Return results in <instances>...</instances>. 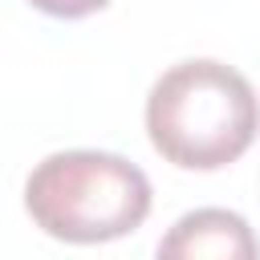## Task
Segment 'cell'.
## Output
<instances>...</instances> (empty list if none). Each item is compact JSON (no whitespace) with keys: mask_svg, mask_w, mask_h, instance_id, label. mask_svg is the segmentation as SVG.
Here are the masks:
<instances>
[{"mask_svg":"<svg viewBox=\"0 0 260 260\" xmlns=\"http://www.w3.org/2000/svg\"><path fill=\"white\" fill-rule=\"evenodd\" d=\"M260 130V98L244 73L223 61H179L146 98V134L154 150L183 171H219L236 162Z\"/></svg>","mask_w":260,"mask_h":260,"instance_id":"obj_1","label":"cell"},{"mask_svg":"<svg viewBox=\"0 0 260 260\" xmlns=\"http://www.w3.org/2000/svg\"><path fill=\"white\" fill-rule=\"evenodd\" d=\"M32 223L69 244H106L130 236L150 211L142 167L110 150H61L32 167L24 183Z\"/></svg>","mask_w":260,"mask_h":260,"instance_id":"obj_2","label":"cell"},{"mask_svg":"<svg viewBox=\"0 0 260 260\" xmlns=\"http://www.w3.org/2000/svg\"><path fill=\"white\" fill-rule=\"evenodd\" d=\"M154 260H260V244L244 215L228 207H199L167 228Z\"/></svg>","mask_w":260,"mask_h":260,"instance_id":"obj_3","label":"cell"},{"mask_svg":"<svg viewBox=\"0 0 260 260\" xmlns=\"http://www.w3.org/2000/svg\"><path fill=\"white\" fill-rule=\"evenodd\" d=\"M32 8L49 12V16H65V20H77V16H89L98 8H106L110 0H28Z\"/></svg>","mask_w":260,"mask_h":260,"instance_id":"obj_4","label":"cell"}]
</instances>
